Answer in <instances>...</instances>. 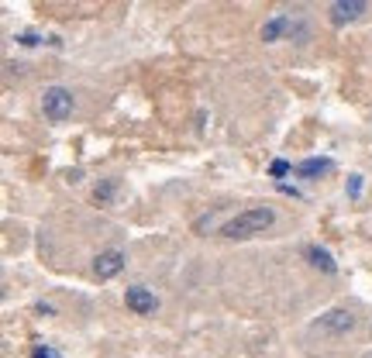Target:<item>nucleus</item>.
Segmentation results:
<instances>
[{
    "label": "nucleus",
    "instance_id": "f257e3e1",
    "mask_svg": "<svg viewBox=\"0 0 372 358\" xmlns=\"http://www.w3.org/2000/svg\"><path fill=\"white\" fill-rule=\"evenodd\" d=\"M273 220H276V214L269 207H252V210H241L238 218L228 220V224L221 227V235H224V238H252L258 231H266Z\"/></svg>",
    "mask_w": 372,
    "mask_h": 358
},
{
    "label": "nucleus",
    "instance_id": "f03ea898",
    "mask_svg": "<svg viewBox=\"0 0 372 358\" xmlns=\"http://www.w3.org/2000/svg\"><path fill=\"white\" fill-rule=\"evenodd\" d=\"M41 111H45V118L49 121H66L73 114V93L66 90V86H49L45 93H41Z\"/></svg>",
    "mask_w": 372,
    "mask_h": 358
},
{
    "label": "nucleus",
    "instance_id": "7ed1b4c3",
    "mask_svg": "<svg viewBox=\"0 0 372 358\" xmlns=\"http://www.w3.org/2000/svg\"><path fill=\"white\" fill-rule=\"evenodd\" d=\"M317 331H324V334H334V338H341V334H348V331H355V317L348 314V310H328L324 317L313 324Z\"/></svg>",
    "mask_w": 372,
    "mask_h": 358
},
{
    "label": "nucleus",
    "instance_id": "20e7f679",
    "mask_svg": "<svg viewBox=\"0 0 372 358\" xmlns=\"http://www.w3.org/2000/svg\"><path fill=\"white\" fill-rule=\"evenodd\" d=\"M124 269V252L121 248H107L94 259V276L97 279H114Z\"/></svg>",
    "mask_w": 372,
    "mask_h": 358
},
{
    "label": "nucleus",
    "instance_id": "39448f33",
    "mask_svg": "<svg viewBox=\"0 0 372 358\" xmlns=\"http://www.w3.org/2000/svg\"><path fill=\"white\" fill-rule=\"evenodd\" d=\"M124 303H128V310H135V314H156V307H159V300L152 290H145V286H131L128 293H124Z\"/></svg>",
    "mask_w": 372,
    "mask_h": 358
},
{
    "label": "nucleus",
    "instance_id": "423d86ee",
    "mask_svg": "<svg viewBox=\"0 0 372 358\" xmlns=\"http://www.w3.org/2000/svg\"><path fill=\"white\" fill-rule=\"evenodd\" d=\"M366 11V0H334L331 4V24H348V21H355L358 14Z\"/></svg>",
    "mask_w": 372,
    "mask_h": 358
},
{
    "label": "nucleus",
    "instance_id": "0eeeda50",
    "mask_svg": "<svg viewBox=\"0 0 372 358\" xmlns=\"http://www.w3.org/2000/svg\"><path fill=\"white\" fill-rule=\"evenodd\" d=\"M303 255L311 259V265H317V269H324V272H338V265H334V259L321 248V245H307L303 248Z\"/></svg>",
    "mask_w": 372,
    "mask_h": 358
},
{
    "label": "nucleus",
    "instance_id": "6e6552de",
    "mask_svg": "<svg viewBox=\"0 0 372 358\" xmlns=\"http://www.w3.org/2000/svg\"><path fill=\"white\" fill-rule=\"evenodd\" d=\"M328 169H331V159H307V162H300V165H296V176L313 179V176H324Z\"/></svg>",
    "mask_w": 372,
    "mask_h": 358
},
{
    "label": "nucleus",
    "instance_id": "1a4fd4ad",
    "mask_svg": "<svg viewBox=\"0 0 372 358\" xmlns=\"http://www.w3.org/2000/svg\"><path fill=\"white\" fill-rule=\"evenodd\" d=\"M286 28H290V21L283 18V14H276V18L269 21L266 28H262V39H266V41H276L279 35H283V31H286Z\"/></svg>",
    "mask_w": 372,
    "mask_h": 358
},
{
    "label": "nucleus",
    "instance_id": "9d476101",
    "mask_svg": "<svg viewBox=\"0 0 372 358\" xmlns=\"http://www.w3.org/2000/svg\"><path fill=\"white\" fill-rule=\"evenodd\" d=\"M114 190H118V183H114V179H107L104 186H97V190H94V200H97V203H107V200L114 197Z\"/></svg>",
    "mask_w": 372,
    "mask_h": 358
},
{
    "label": "nucleus",
    "instance_id": "9b49d317",
    "mask_svg": "<svg viewBox=\"0 0 372 358\" xmlns=\"http://www.w3.org/2000/svg\"><path fill=\"white\" fill-rule=\"evenodd\" d=\"M290 169H293V165H290V162H283V159H276L273 165H269V173H273V176H286Z\"/></svg>",
    "mask_w": 372,
    "mask_h": 358
},
{
    "label": "nucleus",
    "instance_id": "f8f14e48",
    "mask_svg": "<svg viewBox=\"0 0 372 358\" xmlns=\"http://www.w3.org/2000/svg\"><path fill=\"white\" fill-rule=\"evenodd\" d=\"M31 358H62V355H59V352H52V348H35Z\"/></svg>",
    "mask_w": 372,
    "mask_h": 358
},
{
    "label": "nucleus",
    "instance_id": "ddd939ff",
    "mask_svg": "<svg viewBox=\"0 0 372 358\" xmlns=\"http://www.w3.org/2000/svg\"><path fill=\"white\" fill-rule=\"evenodd\" d=\"M348 193H352V197L362 193V176H352V183H348Z\"/></svg>",
    "mask_w": 372,
    "mask_h": 358
}]
</instances>
